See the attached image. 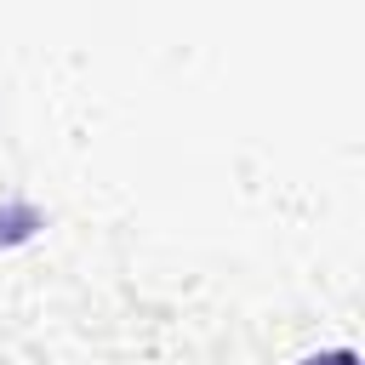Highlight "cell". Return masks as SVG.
<instances>
[{
	"label": "cell",
	"instance_id": "6da1fadb",
	"mask_svg": "<svg viewBox=\"0 0 365 365\" xmlns=\"http://www.w3.org/2000/svg\"><path fill=\"white\" fill-rule=\"evenodd\" d=\"M302 365H359L348 348H336V354H314V359H302Z\"/></svg>",
	"mask_w": 365,
	"mask_h": 365
}]
</instances>
